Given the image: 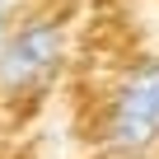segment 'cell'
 <instances>
[{
	"instance_id": "cell-1",
	"label": "cell",
	"mask_w": 159,
	"mask_h": 159,
	"mask_svg": "<svg viewBox=\"0 0 159 159\" xmlns=\"http://www.w3.org/2000/svg\"><path fill=\"white\" fill-rule=\"evenodd\" d=\"M103 140L117 154H145L159 140V56H145L108 103Z\"/></svg>"
},
{
	"instance_id": "cell-2",
	"label": "cell",
	"mask_w": 159,
	"mask_h": 159,
	"mask_svg": "<svg viewBox=\"0 0 159 159\" xmlns=\"http://www.w3.org/2000/svg\"><path fill=\"white\" fill-rule=\"evenodd\" d=\"M66 52V33L61 24L52 19H28L19 24L10 38H0V89L5 94H19V89H33L56 70Z\"/></svg>"
},
{
	"instance_id": "cell-3",
	"label": "cell",
	"mask_w": 159,
	"mask_h": 159,
	"mask_svg": "<svg viewBox=\"0 0 159 159\" xmlns=\"http://www.w3.org/2000/svg\"><path fill=\"white\" fill-rule=\"evenodd\" d=\"M0 38H5V0H0Z\"/></svg>"
}]
</instances>
